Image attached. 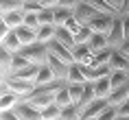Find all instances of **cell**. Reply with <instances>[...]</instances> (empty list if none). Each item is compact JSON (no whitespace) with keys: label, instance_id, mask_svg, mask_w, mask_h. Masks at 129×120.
<instances>
[{"label":"cell","instance_id":"11a10c76","mask_svg":"<svg viewBox=\"0 0 129 120\" xmlns=\"http://www.w3.org/2000/svg\"><path fill=\"white\" fill-rule=\"evenodd\" d=\"M122 15H125V13H122Z\"/></svg>","mask_w":129,"mask_h":120},{"label":"cell","instance_id":"3957f363","mask_svg":"<svg viewBox=\"0 0 129 120\" xmlns=\"http://www.w3.org/2000/svg\"><path fill=\"white\" fill-rule=\"evenodd\" d=\"M107 42L112 48H120V44L125 42V28H122V18L120 15H116L114 18V24L109 28L107 33Z\"/></svg>","mask_w":129,"mask_h":120},{"label":"cell","instance_id":"836d02e7","mask_svg":"<svg viewBox=\"0 0 129 120\" xmlns=\"http://www.w3.org/2000/svg\"><path fill=\"white\" fill-rule=\"evenodd\" d=\"M24 7V0H0V11L7 13V11H18Z\"/></svg>","mask_w":129,"mask_h":120},{"label":"cell","instance_id":"f1b7e54d","mask_svg":"<svg viewBox=\"0 0 129 120\" xmlns=\"http://www.w3.org/2000/svg\"><path fill=\"white\" fill-rule=\"evenodd\" d=\"M112 53H114V48H112V46H107V48H103V50H99V53H94V61H92V66H105V63H109Z\"/></svg>","mask_w":129,"mask_h":120},{"label":"cell","instance_id":"74e56055","mask_svg":"<svg viewBox=\"0 0 129 120\" xmlns=\"http://www.w3.org/2000/svg\"><path fill=\"white\" fill-rule=\"evenodd\" d=\"M94 120H118V111H116V107L109 105L107 109H105V111H101Z\"/></svg>","mask_w":129,"mask_h":120},{"label":"cell","instance_id":"c3c4849f","mask_svg":"<svg viewBox=\"0 0 129 120\" xmlns=\"http://www.w3.org/2000/svg\"><path fill=\"white\" fill-rule=\"evenodd\" d=\"M122 18V28H125V39H129V13L120 15Z\"/></svg>","mask_w":129,"mask_h":120},{"label":"cell","instance_id":"277c9868","mask_svg":"<svg viewBox=\"0 0 129 120\" xmlns=\"http://www.w3.org/2000/svg\"><path fill=\"white\" fill-rule=\"evenodd\" d=\"M13 111H15V116L20 120H44L42 118V111L35 109L33 105H28L26 100H20V103L13 107Z\"/></svg>","mask_w":129,"mask_h":120},{"label":"cell","instance_id":"30bf717a","mask_svg":"<svg viewBox=\"0 0 129 120\" xmlns=\"http://www.w3.org/2000/svg\"><path fill=\"white\" fill-rule=\"evenodd\" d=\"M109 68H112V72H129V57L114 48V53H112V59H109Z\"/></svg>","mask_w":129,"mask_h":120},{"label":"cell","instance_id":"f5cc1de1","mask_svg":"<svg viewBox=\"0 0 129 120\" xmlns=\"http://www.w3.org/2000/svg\"><path fill=\"white\" fill-rule=\"evenodd\" d=\"M118 120H129V116H127V118H118Z\"/></svg>","mask_w":129,"mask_h":120},{"label":"cell","instance_id":"8d00e7d4","mask_svg":"<svg viewBox=\"0 0 129 120\" xmlns=\"http://www.w3.org/2000/svg\"><path fill=\"white\" fill-rule=\"evenodd\" d=\"M42 9H44V7L40 5V0H24L22 11H24V13H40Z\"/></svg>","mask_w":129,"mask_h":120},{"label":"cell","instance_id":"4dcf8cb0","mask_svg":"<svg viewBox=\"0 0 129 120\" xmlns=\"http://www.w3.org/2000/svg\"><path fill=\"white\" fill-rule=\"evenodd\" d=\"M109 81H112V87H122L129 83V72H112L109 74Z\"/></svg>","mask_w":129,"mask_h":120},{"label":"cell","instance_id":"1f68e13d","mask_svg":"<svg viewBox=\"0 0 129 120\" xmlns=\"http://www.w3.org/2000/svg\"><path fill=\"white\" fill-rule=\"evenodd\" d=\"M55 103H57L59 107H68V105H72V98H70L68 85H66V87H61L59 92L55 94Z\"/></svg>","mask_w":129,"mask_h":120},{"label":"cell","instance_id":"4316f807","mask_svg":"<svg viewBox=\"0 0 129 120\" xmlns=\"http://www.w3.org/2000/svg\"><path fill=\"white\" fill-rule=\"evenodd\" d=\"M40 72V66H35V63H28L26 68H22V70H15L13 76H20V79H26V81H33L35 83V76Z\"/></svg>","mask_w":129,"mask_h":120},{"label":"cell","instance_id":"f35d334b","mask_svg":"<svg viewBox=\"0 0 129 120\" xmlns=\"http://www.w3.org/2000/svg\"><path fill=\"white\" fill-rule=\"evenodd\" d=\"M28 66V61L22 57L20 53H13V66H11V74L15 72V70H22V68H26Z\"/></svg>","mask_w":129,"mask_h":120},{"label":"cell","instance_id":"9a60e30c","mask_svg":"<svg viewBox=\"0 0 129 120\" xmlns=\"http://www.w3.org/2000/svg\"><path fill=\"white\" fill-rule=\"evenodd\" d=\"M15 35L20 37L22 46H28V44H35V42H37V31H35V28H28V26H24V24L15 28Z\"/></svg>","mask_w":129,"mask_h":120},{"label":"cell","instance_id":"8992f818","mask_svg":"<svg viewBox=\"0 0 129 120\" xmlns=\"http://www.w3.org/2000/svg\"><path fill=\"white\" fill-rule=\"evenodd\" d=\"M72 57H75V61L85 63V66H92V61H94V53L88 44H75L72 46Z\"/></svg>","mask_w":129,"mask_h":120},{"label":"cell","instance_id":"f546056e","mask_svg":"<svg viewBox=\"0 0 129 120\" xmlns=\"http://www.w3.org/2000/svg\"><path fill=\"white\" fill-rule=\"evenodd\" d=\"M42 118H44V120H57V118H61V107L57 105V103L48 105L46 109H42Z\"/></svg>","mask_w":129,"mask_h":120},{"label":"cell","instance_id":"9c48e42d","mask_svg":"<svg viewBox=\"0 0 129 120\" xmlns=\"http://www.w3.org/2000/svg\"><path fill=\"white\" fill-rule=\"evenodd\" d=\"M48 66H50V70H53V72H55V79L68 81L70 63H66V61H61L59 57H55V55H50V59H48Z\"/></svg>","mask_w":129,"mask_h":120},{"label":"cell","instance_id":"b9f144b4","mask_svg":"<svg viewBox=\"0 0 129 120\" xmlns=\"http://www.w3.org/2000/svg\"><path fill=\"white\" fill-rule=\"evenodd\" d=\"M63 26L68 28V31H70V33H72V35H77V33H79V28H81L83 24H81V22H79V20H77V18H70V20L66 22Z\"/></svg>","mask_w":129,"mask_h":120},{"label":"cell","instance_id":"7bdbcfd3","mask_svg":"<svg viewBox=\"0 0 129 120\" xmlns=\"http://www.w3.org/2000/svg\"><path fill=\"white\" fill-rule=\"evenodd\" d=\"M105 2H107L118 15H122V5H125V0H105Z\"/></svg>","mask_w":129,"mask_h":120},{"label":"cell","instance_id":"52a82bcc","mask_svg":"<svg viewBox=\"0 0 129 120\" xmlns=\"http://www.w3.org/2000/svg\"><path fill=\"white\" fill-rule=\"evenodd\" d=\"M112 24H114V15H103V13H99L94 20L88 24V26L92 28L94 33H103V35H107V33H109V28H112Z\"/></svg>","mask_w":129,"mask_h":120},{"label":"cell","instance_id":"ac0fdd59","mask_svg":"<svg viewBox=\"0 0 129 120\" xmlns=\"http://www.w3.org/2000/svg\"><path fill=\"white\" fill-rule=\"evenodd\" d=\"M0 46L7 48V50H11V53H18V50L22 48V42H20V37L15 35V31H11L7 37H2V39H0Z\"/></svg>","mask_w":129,"mask_h":120},{"label":"cell","instance_id":"484cf974","mask_svg":"<svg viewBox=\"0 0 129 120\" xmlns=\"http://www.w3.org/2000/svg\"><path fill=\"white\" fill-rule=\"evenodd\" d=\"M70 18H75V11L66 7H55V26H63Z\"/></svg>","mask_w":129,"mask_h":120},{"label":"cell","instance_id":"7a4b0ae2","mask_svg":"<svg viewBox=\"0 0 129 120\" xmlns=\"http://www.w3.org/2000/svg\"><path fill=\"white\" fill-rule=\"evenodd\" d=\"M18 53L28 61V63H35V66H46L48 59H50V50H48V44H42V42H35V44H28V46H22Z\"/></svg>","mask_w":129,"mask_h":120},{"label":"cell","instance_id":"44dd1931","mask_svg":"<svg viewBox=\"0 0 129 120\" xmlns=\"http://www.w3.org/2000/svg\"><path fill=\"white\" fill-rule=\"evenodd\" d=\"M55 81V72L50 70V66H40V72L35 76V85H46V83H53Z\"/></svg>","mask_w":129,"mask_h":120},{"label":"cell","instance_id":"8fae6325","mask_svg":"<svg viewBox=\"0 0 129 120\" xmlns=\"http://www.w3.org/2000/svg\"><path fill=\"white\" fill-rule=\"evenodd\" d=\"M11 66H13V53L0 46V79L11 76Z\"/></svg>","mask_w":129,"mask_h":120},{"label":"cell","instance_id":"e0dca14e","mask_svg":"<svg viewBox=\"0 0 129 120\" xmlns=\"http://www.w3.org/2000/svg\"><path fill=\"white\" fill-rule=\"evenodd\" d=\"M61 120H83V107L77 103L61 107Z\"/></svg>","mask_w":129,"mask_h":120},{"label":"cell","instance_id":"603a6c76","mask_svg":"<svg viewBox=\"0 0 129 120\" xmlns=\"http://www.w3.org/2000/svg\"><path fill=\"white\" fill-rule=\"evenodd\" d=\"M55 39L61 42V44H66V46H75V35L70 33L66 26H55Z\"/></svg>","mask_w":129,"mask_h":120},{"label":"cell","instance_id":"4fadbf2b","mask_svg":"<svg viewBox=\"0 0 129 120\" xmlns=\"http://www.w3.org/2000/svg\"><path fill=\"white\" fill-rule=\"evenodd\" d=\"M24 11L22 9H18V11H7V13H2V18H0V22H5L9 28H18V26H22L24 24Z\"/></svg>","mask_w":129,"mask_h":120},{"label":"cell","instance_id":"d590c367","mask_svg":"<svg viewBox=\"0 0 129 120\" xmlns=\"http://www.w3.org/2000/svg\"><path fill=\"white\" fill-rule=\"evenodd\" d=\"M37 18H40V26L42 24H55V9H42Z\"/></svg>","mask_w":129,"mask_h":120},{"label":"cell","instance_id":"816d5d0a","mask_svg":"<svg viewBox=\"0 0 129 120\" xmlns=\"http://www.w3.org/2000/svg\"><path fill=\"white\" fill-rule=\"evenodd\" d=\"M122 13H129V0H125V5H122Z\"/></svg>","mask_w":129,"mask_h":120},{"label":"cell","instance_id":"60d3db41","mask_svg":"<svg viewBox=\"0 0 129 120\" xmlns=\"http://www.w3.org/2000/svg\"><path fill=\"white\" fill-rule=\"evenodd\" d=\"M83 74H85V81H96L99 79L96 66H85V63H83Z\"/></svg>","mask_w":129,"mask_h":120},{"label":"cell","instance_id":"f6af8a7d","mask_svg":"<svg viewBox=\"0 0 129 120\" xmlns=\"http://www.w3.org/2000/svg\"><path fill=\"white\" fill-rule=\"evenodd\" d=\"M79 2H81V0H59V7H66V9H72V11H75V9L79 7Z\"/></svg>","mask_w":129,"mask_h":120},{"label":"cell","instance_id":"7402d4cb","mask_svg":"<svg viewBox=\"0 0 129 120\" xmlns=\"http://www.w3.org/2000/svg\"><path fill=\"white\" fill-rule=\"evenodd\" d=\"M55 39V24H42L37 28V42L42 44H50Z\"/></svg>","mask_w":129,"mask_h":120},{"label":"cell","instance_id":"7c38bea8","mask_svg":"<svg viewBox=\"0 0 129 120\" xmlns=\"http://www.w3.org/2000/svg\"><path fill=\"white\" fill-rule=\"evenodd\" d=\"M107 107H109L107 98H94L88 107H83V118H96V116L101 111H105Z\"/></svg>","mask_w":129,"mask_h":120},{"label":"cell","instance_id":"db71d44e","mask_svg":"<svg viewBox=\"0 0 129 120\" xmlns=\"http://www.w3.org/2000/svg\"><path fill=\"white\" fill-rule=\"evenodd\" d=\"M57 120H61V118H57Z\"/></svg>","mask_w":129,"mask_h":120},{"label":"cell","instance_id":"ffe728a7","mask_svg":"<svg viewBox=\"0 0 129 120\" xmlns=\"http://www.w3.org/2000/svg\"><path fill=\"white\" fill-rule=\"evenodd\" d=\"M20 96L13 92H9V94H0V111H9V109H13L18 103H20Z\"/></svg>","mask_w":129,"mask_h":120},{"label":"cell","instance_id":"2e32d148","mask_svg":"<svg viewBox=\"0 0 129 120\" xmlns=\"http://www.w3.org/2000/svg\"><path fill=\"white\" fill-rule=\"evenodd\" d=\"M127 98H129V83H127V85H122V87H116L114 92L107 96V103L112 107H118L120 103H125Z\"/></svg>","mask_w":129,"mask_h":120},{"label":"cell","instance_id":"681fc988","mask_svg":"<svg viewBox=\"0 0 129 120\" xmlns=\"http://www.w3.org/2000/svg\"><path fill=\"white\" fill-rule=\"evenodd\" d=\"M11 31H13V28H9L7 24H5V22H0V39H2V37H7V35L11 33Z\"/></svg>","mask_w":129,"mask_h":120},{"label":"cell","instance_id":"f907efd6","mask_svg":"<svg viewBox=\"0 0 129 120\" xmlns=\"http://www.w3.org/2000/svg\"><path fill=\"white\" fill-rule=\"evenodd\" d=\"M118 50H120V53L125 55V57H129V39H125V42H122V44H120V48H118Z\"/></svg>","mask_w":129,"mask_h":120},{"label":"cell","instance_id":"7dc6e473","mask_svg":"<svg viewBox=\"0 0 129 120\" xmlns=\"http://www.w3.org/2000/svg\"><path fill=\"white\" fill-rule=\"evenodd\" d=\"M40 5L44 9H55V7H59V0H40Z\"/></svg>","mask_w":129,"mask_h":120},{"label":"cell","instance_id":"5b68a950","mask_svg":"<svg viewBox=\"0 0 129 120\" xmlns=\"http://www.w3.org/2000/svg\"><path fill=\"white\" fill-rule=\"evenodd\" d=\"M48 50H50V55L59 57V59H61V61H66V63H75V57H72V48L66 46V44H61V42L53 39L50 44H48Z\"/></svg>","mask_w":129,"mask_h":120},{"label":"cell","instance_id":"bcb514c9","mask_svg":"<svg viewBox=\"0 0 129 120\" xmlns=\"http://www.w3.org/2000/svg\"><path fill=\"white\" fill-rule=\"evenodd\" d=\"M0 120H20V118L15 116L13 109H9V111H0Z\"/></svg>","mask_w":129,"mask_h":120},{"label":"cell","instance_id":"e575fe53","mask_svg":"<svg viewBox=\"0 0 129 120\" xmlns=\"http://www.w3.org/2000/svg\"><path fill=\"white\" fill-rule=\"evenodd\" d=\"M68 92H70L72 103L79 105V100H81V96H83V83H68Z\"/></svg>","mask_w":129,"mask_h":120},{"label":"cell","instance_id":"d6986e66","mask_svg":"<svg viewBox=\"0 0 129 120\" xmlns=\"http://www.w3.org/2000/svg\"><path fill=\"white\" fill-rule=\"evenodd\" d=\"M68 83H85V74H83V63H79V61L70 63Z\"/></svg>","mask_w":129,"mask_h":120},{"label":"cell","instance_id":"d4e9b609","mask_svg":"<svg viewBox=\"0 0 129 120\" xmlns=\"http://www.w3.org/2000/svg\"><path fill=\"white\" fill-rule=\"evenodd\" d=\"M88 46L92 48V53H99V50H103V48H107V46H109L107 35H103V33H94L92 37H90Z\"/></svg>","mask_w":129,"mask_h":120},{"label":"cell","instance_id":"d6a6232c","mask_svg":"<svg viewBox=\"0 0 129 120\" xmlns=\"http://www.w3.org/2000/svg\"><path fill=\"white\" fill-rule=\"evenodd\" d=\"M92 35H94V31H92L88 24H83V26L79 28V33L75 35V44H88Z\"/></svg>","mask_w":129,"mask_h":120},{"label":"cell","instance_id":"ab89813d","mask_svg":"<svg viewBox=\"0 0 129 120\" xmlns=\"http://www.w3.org/2000/svg\"><path fill=\"white\" fill-rule=\"evenodd\" d=\"M24 26H28V28H40V18H37V13H26L24 15Z\"/></svg>","mask_w":129,"mask_h":120},{"label":"cell","instance_id":"ee69618b","mask_svg":"<svg viewBox=\"0 0 129 120\" xmlns=\"http://www.w3.org/2000/svg\"><path fill=\"white\" fill-rule=\"evenodd\" d=\"M116 111H118V118H127V116H129V100L120 103V105L116 107Z\"/></svg>","mask_w":129,"mask_h":120},{"label":"cell","instance_id":"ba28073f","mask_svg":"<svg viewBox=\"0 0 129 120\" xmlns=\"http://www.w3.org/2000/svg\"><path fill=\"white\" fill-rule=\"evenodd\" d=\"M96 15H99V11H96L94 7H90L88 2H83V0L79 2V7L75 9V18L81 22V24H90Z\"/></svg>","mask_w":129,"mask_h":120},{"label":"cell","instance_id":"cb8c5ba5","mask_svg":"<svg viewBox=\"0 0 129 120\" xmlns=\"http://www.w3.org/2000/svg\"><path fill=\"white\" fill-rule=\"evenodd\" d=\"M94 98H96L94 81H85V83H83V96H81V100H79V105H81V107H88Z\"/></svg>","mask_w":129,"mask_h":120},{"label":"cell","instance_id":"6da1fadb","mask_svg":"<svg viewBox=\"0 0 129 120\" xmlns=\"http://www.w3.org/2000/svg\"><path fill=\"white\" fill-rule=\"evenodd\" d=\"M33 90H35V83H33V81L20 79V76H13V74L7 76V79H0V94L13 92V94H18L20 98H26Z\"/></svg>","mask_w":129,"mask_h":120},{"label":"cell","instance_id":"5bb4252c","mask_svg":"<svg viewBox=\"0 0 129 120\" xmlns=\"http://www.w3.org/2000/svg\"><path fill=\"white\" fill-rule=\"evenodd\" d=\"M94 92H96V98H107L109 94L114 92L109 76H99V79L94 81Z\"/></svg>","mask_w":129,"mask_h":120},{"label":"cell","instance_id":"9f6ffc18","mask_svg":"<svg viewBox=\"0 0 129 120\" xmlns=\"http://www.w3.org/2000/svg\"><path fill=\"white\" fill-rule=\"evenodd\" d=\"M127 100H129V98H127Z\"/></svg>","mask_w":129,"mask_h":120},{"label":"cell","instance_id":"83f0119b","mask_svg":"<svg viewBox=\"0 0 129 120\" xmlns=\"http://www.w3.org/2000/svg\"><path fill=\"white\" fill-rule=\"evenodd\" d=\"M83 2H88L90 7H94L96 11H99V13H103V15H114V18L118 15L114 9H112L107 2H105V0H83Z\"/></svg>","mask_w":129,"mask_h":120}]
</instances>
